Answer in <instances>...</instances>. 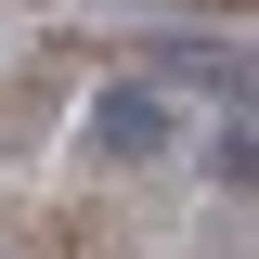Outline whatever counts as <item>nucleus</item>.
Wrapping results in <instances>:
<instances>
[{"label":"nucleus","instance_id":"f257e3e1","mask_svg":"<svg viewBox=\"0 0 259 259\" xmlns=\"http://www.w3.org/2000/svg\"><path fill=\"white\" fill-rule=\"evenodd\" d=\"M78 143H91L104 168H156L168 143H182V104H168L156 78H117V91H91V117H78Z\"/></svg>","mask_w":259,"mask_h":259},{"label":"nucleus","instance_id":"f03ea898","mask_svg":"<svg viewBox=\"0 0 259 259\" xmlns=\"http://www.w3.org/2000/svg\"><path fill=\"white\" fill-rule=\"evenodd\" d=\"M207 182L259 194V130H246V117H221V130H207Z\"/></svg>","mask_w":259,"mask_h":259},{"label":"nucleus","instance_id":"7ed1b4c3","mask_svg":"<svg viewBox=\"0 0 259 259\" xmlns=\"http://www.w3.org/2000/svg\"><path fill=\"white\" fill-rule=\"evenodd\" d=\"M156 65H168V78H207V91H221V104H259V65H207V52H182V39H168Z\"/></svg>","mask_w":259,"mask_h":259}]
</instances>
